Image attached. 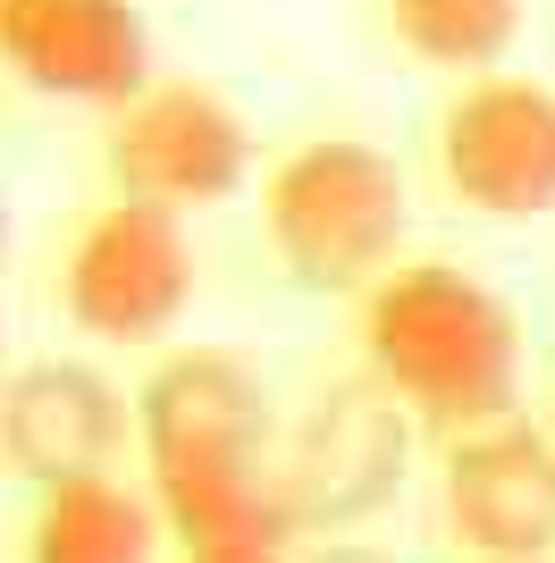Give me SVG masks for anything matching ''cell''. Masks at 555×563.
Returning <instances> with one entry per match:
<instances>
[{
	"mask_svg": "<svg viewBox=\"0 0 555 563\" xmlns=\"http://www.w3.org/2000/svg\"><path fill=\"white\" fill-rule=\"evenodd\" d=\"M135 454L185 555L203 547H295L286 454L261 378L219 345H185L135 387Z\"/></svg>",
	"mask_w": 555,
	"mask_h": 563,
	"instance_id": "6da1fadb",
	"label": "cell"
},
{
	"mask_svg": "<svg viewBox=\"0 0 555 563\" xmlns=\"http://www.w3.org/2000/svg\"><path fill=\"white\" fill-rule=\"evenodd\" d=\"M353 336H362V371L438 438L513 421L522 329H513L505 295L480 286L463 261H395L362 295Z\"/></svg>",
	"mask_w": 555,
	"mask_h": 563,
	"instance_id": "7a4b0ae2",
	"label": "cell"
},
{
	"mask_svg": "<svg viewBox=\"0 0 555 563\" xmlns=\"http://www.w3.org/2000/svg\"><path fill=\"white\" fill-rule=\"evenodd\" d=\"M404 168L362 135H303L261 177V228L312 295H370L404 261Z\"/></svg>",
	"mask_w": 555,
	"mask_h": 563,
	"instance_id": "3957f363",
	"label": "cell"
},
{
	"mask_svg": "<svg viewBox=\"0 0 555 563\" xmlns=\"http://www.w3.org/2000/svg\"><path fill=\"white\" fill-rule=\"evenodd\" d=\"M194 303V235L177 211L110 194L59 261V311L92 345H161Z\"/></svg>",
	"mask_w": 555,
	"mask_h": 563,
	"instance_id": "277c9868",
	"label": "cell"
},
{
	"mask_svg": "<svg viewBox=\"0 0 555 563\" xmlns=\"http://www.w3.org/2000/svg\"><path fill=\"white\" fill-rule=\"evenodd\" d=\"M101 168H110V194L185 219V211L228 202V194L253 177V135H244L236 101H219L210 85L161 76V85H143L127 110H110Z\"/></svg>",
	"mask_w": 555,
	"mask_h": 563,
	"instance_id": "5b68a950",
	"label": "cell"
},
{
	"mask_svg": "<svg viewBox=\"0 0 555 563\" xmlns=\"http://www.w3.org/2000/svg\"><path fill=\"white\" fill-rule=\"evenodd\" d=\"M438 177L480 219L555 211V93L538 76H471L438 110Z\"/></svg>",
	"mask_w": 555,
	"mask_h": 563,
	"instance_id": "8992f818",
	"label": "cell"
},
{
	"mask_svg": "<svg viewBox=\"0 0 555 563\" xmlns=\"http://www.w3.org/2000/svg\"><path fill=\"white\" fill-rule=\"evenodd\" d=\"M404 454H413V412L370 371L337 378L286 446V505L303 530H353L404 488Z\"/></svg>",
	"mask_w": 555,
	"mask_h": 563,
	"instance_id": "52a82bcc",
	"label": "cell"
},
{
	"mask_svg": "<svg viewBox=\"0 0 555 563\" xmlns=\"http://www.w3.org/2000/svg\"><path fill=\"white\" fill-rule=\"evenodd\" d=\"M0 68L43 101L127 110L152 76V34L135 0H0Z\"/></svg>",
	"mask_w": 555,
	"mask_h": 563,
	"instance_id": "ba28073f",
	"label": "cell"
},
{
	"mask_svg": "<svg viewBox=\"0 0 555 563\" xmlns=\"http://www.w3.org/2000/svg\"><path fill=\"white\" fill-rule=\"evenodd\" d=\"M446 530L480 563H538L555 555V438L513 421H488L471 438H446Z\"/></svg>",
	"mask_w": 555,
	"mask_h": 563,
	"instance_id": "9c48e42d",
	"label": "cell"
},
{
	"mask_svg": "<svg viewBox=\"0 0 555 563\" xmlns=\"http://www.w3.org/2000/svg\"><path fill=\"white\" fill-rule=\"evenodd\" d=\"M127 429L135 412L92 362H25L0 378V463L34 488L101 479L127 454Z\"/></svg>",
	"mask_w": 555,
	"mask_h": 563,
	"instance_id": "30bf717a",
	"label": "cell"
},
{
	"mask_svg": "<svg viewBox=\"0 0 555 563\" xmlns=\"http://www.w3.org/2000/svg\"><path fill=\"white\" fill-rule=\"evenodd\" d=\"M168 521L152 488H127L118 471L101 479H59L34 488V521H25V563H161Z\"/></svg>",
	"mask_w": 555,
	"mask_h": 563,
	"instance_id": "8fae6325",
	"label": "cell"
},
{
	"mask_svg": "<svg viewBox=\"0 0 555 563\" xmlns=\"http://www.w3.org/2000/svg\"><path fill=\"white\" fill-rule=\"evenodd\" d=\"M388 25L421 68L497 76V59L522 34V0H388Z\"/></svg>",
	"mask_w": 555,
	"mask_h": 563,
	"instance_id": "7c38bea8",
	"label": "cell"
},
{
	"mask_svg": "<svg viewBox=\"0 0 555 563\" xmlns=\"http://www.w3.org/2000/svg\"><path fill=\"white\" fill-rule=\"evenodd\" d=\"M185 563H286V547H203Z\"/></svg>",
	"mask_w": 555,
	"mask_h": 563,
	"instance_id": "4fadbf2b",
	"label": "cell"
},
{
	"mask_svg": "<svg viewBox=\"0 0 555 563\" xmlns=\"http://www.w3.org/2000/svg\"><path fill=\"white\" fill-rule=\"evenodd\" d=\"M312 563H388V555H370V547H328V555H312Z\"/></svg>",
	"mask_w": 555,
	"mask_h": 563,
	"instance_id": "5bb4252c",
	"label": "cell"
},
{
	"mask_svg": "<svg viewBox=\"0 0 555 563\" xmlns=\"http://www.w3.org/2000/svg\"><path fill=\"white\" fill-rule=\"evenodd\" d=\"M0 253H9V211H0Z\"/></svg>",
	"mask_w": 555,
	"mask_h": 563,
	"instance_id": "9a60e30c",
	"label": "cell"
}]
</instances>
